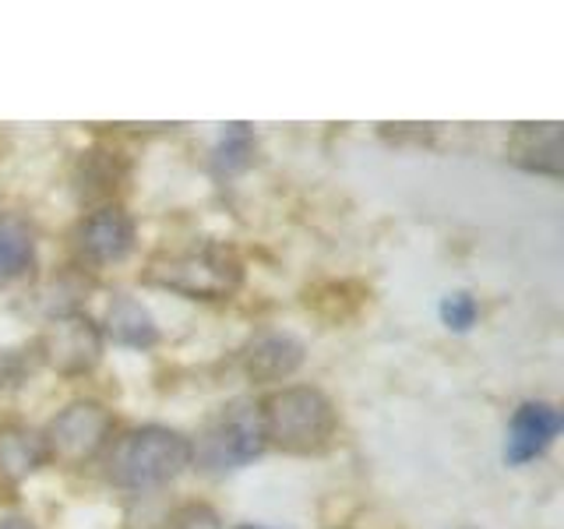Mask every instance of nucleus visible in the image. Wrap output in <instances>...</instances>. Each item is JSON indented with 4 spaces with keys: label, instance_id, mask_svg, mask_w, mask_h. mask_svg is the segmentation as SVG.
<instances>
[{
    "label": "nucleus",
    "instance_id": "obj_1",
    "mask_svg": "<svg viewBox=\"0 0 564 529\" xmlns=\"http://www.w3.org/2000/svg\"><path fill=\"white\" fill-rule=\"evenodd\" d=\"M264 441L286 455H322L335 431H339V413L332 399L314 385H286L258 402Z\"/></svg>",
    "mask_w": 564,
    "mask_h": 529
},
{
    "label": "nucleus",
    "instance_id": "obj_2",
    "mask_svg": "<svg viewBox=\"0 0 564 529\" xmlns=\"http://www.w3.org/2000/svg\"><path fill=\"white\" fill-rule=\"evenodd\" d=\"M194 441L163 423L123 434L106 455V476L123 490H152L176 481L194 463Z\"/></svg>",
    "mask_w": 564,
    "mask_h": 529
},
{
    "label": "nucleus",
    "instance_id": "obj_3",
    "mask_svg": "<svg viewBox=\"0 0 564 529\" xmlns=\"http://www.w3.org/2000/svg\"><path fill=\"white\" fill-rule=\"evenodd\" d=\"M145 282L187 300H229L243 287V261L234 247L205 240L187 251L152 258Z\"/></svg>",
    "mask_w": 564,
    "mask_h": 529
},
{
    "label": "nucleus",
    "instance_id": "obj_4",
    "mask_svg": "<svg viewBox=\"0 0 564 529\" xmlns=\"http://www.w3.org/2000/svg\"><path fill=\"white\" fill-rule=\"evenodd\" d=\"M194 449V458L198 466L208 473H226V469H240L247 463L269 449L264 441V423H261V410L251 399H237L219 410V417L202 431L198 445Z\"/></svg>",
    "mask_w": 564,
    "mask_h": 529
},
{
    "label": "nucleus",
    "instance_id": "obj_5",
    "mask_svg": "<svg viewBox=\"0 0 564 529\" xmlns=\"http://www.w3.org/2000/svg\"><path fill=\"white\" fill-rule=\"evenodd\" d=\"M110 441H113V413L96 399L67 402L43 431L46 463H57L64 469H78L85 463H93Z\"/></svg>",
    "mask_w": 564,
    "mask_h": 529
},
{
    "label": "nucleus",
    "instance_id": "obj_6",
    "mask_svg": "<svg viewBox=\"0 0 564 529\" xmlns=\"http://www.w3.org/2000/svg\"><path fill=\"white\" fill-rule=\"evenodd\" d=\"M102 328L88 317L85 311H70L50 317V325L43 328L35 353L40 360L61 378H82L93 375L102 360Z\"/></svg>",
    "mask_w": 564,
    "mask_h": 529
},
{
    "label": "nucleus",
    "instance_id": "obj_7",
    "mask_svg": "<svg viewBox=\"0 0 564 529\" xmlns=\"http://www.w3.org/2000/svg\"><path fill=\"white\" fill-rule=\"evenodd\" d=\"M134 237H138V229H134L131 212L117 202L93 208L88 216H82L75 229L78 255L88 264H120L134 251Z\"/></svg>",
    "mask_w": 564,
    "mask_h": 529
},
{
    "label": "nucleus",
    "instance_id": "obj_8",
    "mask_svg": "<svg viewBox=\"0 0 564 529\" xmlns=\"http://www.w3.org/2000/svg\"><path fill=\"white\" fill-rule=\"evenodd\" d=\"M561 423L564 420H561V410L554 402H543V399L522 402L508 420L505 463L508 466H525V463H533V458H540L557 441Z\"/></svg>",
    "mask_w": 564,
    "mask_h": 529
},
{
    "label": "nucleus",
    "instance_id": "obj_9",
    "mask_svg": "<svg viewBox=\"0 0 564 529\" xmlns=\"http://www.w3.org/2000/svg\"><path fill=\"white\" fill-rule=\"evenodd\" d=\"M307 360V349L304 343L296 339L290 332H258L251 343L243 346L240 353V367L247 381L254 385H279V381H290L300 367Z\"/></svg>",
    "mask_w": 564,
    "mask_h": 529
},
{
    "label": "nucleus",
    "instance_id": "obj_10",
    "mask_svg": "<svg viewBox=\"0 0 564 529\" xmlns=\"http://www.w3.org/2000/svg\"><path fill=\"white\" fill-rule=\"evenodd\" d=\"M43 466V434H35L25 423H0V498H14L18 487Z\"/></svg>",
    "mask_w": 564,
    "mask_h": 529
},
{
    "label": "nucleus",
    "instance_id": "obj_11",
    "mask_svg": "<svg viewBox=\"0 0 564 529\" xmlns=\"http://www.w3.org/2000/svg\"><path fill=\"white\" fill-rule=\"evenodd\" d=\"M508 159L529 173L561 176L564 170V141L557 123H519L508 141Z\"/></svg>",
    "mask_w": 564,
    "mask_h": 529
},
{
    "label": "nucleus",
    "instance_id": "obj_12",
    "mask_svg": "<svg viewBox=\"0 0 564 529\" xmlns=\"http://www.w3.org/2000/svg\"><path fill=\"white\" fill-rule=\"evenodd\" d=\"M99 328H102V339H110L123 349H152L159 343V325L152 311L131 293H117L110 304H106V317Z\"/></svg>",
    "mask_w": 564,
    "mask_h": 529
},
{
    "label": "nucleus",
    "instance_id": "obj_13",
    "mask_svg": "<svg viewBox=\"0 0 564 529\" xmlns=\"http://www.w3.org/2000/svg\"><path fill=\"white\" fill-rule=\"evenodd\" d=\"M128 173V163L110 152V149H88L82 152L78 166H75V191L82 205H110L113 194Z\"/></svg>",
    "mask_w": 564,
    "mask_h": 529
},
{
    "label": "nucleus",
    "instance_id": "obj_14",
    "mask_svg": "<svg viewBox=\"0 0 564 529\" xmlns=\"http://www.w3.org/2000/svg\"><path fill=\"white\" fill-rule=\"evenodd\" d=\"M35 269V237L18 216L0 219V287L25 279Z\"/></svg>",
    "mask_w": 564,
    "mask_h": 529
},
{
    "label": "nucleus",
    "instance_id": "obj_15",
    "mask_svg": "<svg viewBox=\"0 0 564 529\" xmlns=\"http://www.w3.org/2000/svg\"><path fill=\"white\" fill-rule=\"evenodd\" d=\"M254 134L247 123H229L223 131L216 152H212V166H216L219 176H234L240 170H247L254 163Z\"/></svg>",
    "mask_w": 564,
    "mask_h": 529
},
{
    "label": "nucleus",
    "instance_id": "obj_16",
    "mask_svg": "<svg viewBox=\"0 0 564 529\" xmlns=\"http://www.w3.org/2000/svg\"><path fill=\"white\" fill-rule=\"evenodd\" d=\"M441 322H445L448 332H469L476 325V317H480V304H476V296L466 293V290H455L441 300Z\"/></svg>",
    "mask_w": 564,
    "mask_h": 529
},
{
    "label": "nucleus",
    "instance_id": "obj_17",
    "mask_svg": "<svg viewBox=\"0 0 564 529\" xmlns=\"http://www.w3.org/2000/svg\"><path fill=\"white\" fill-rule=\"evenodd\" d=\"M170 529H226L219 511L205 505V501H187L184 508H176V516L170 522Z\"/></svg>",
    "mask_w": 564,
    "mask_h": 529
},
{
    "label": "nucleus",
    "instance_id": "obj_18",
    "mask_svg": "<svg viewBox=\"0 0 564 529\" xmlns=\"http://www.w3.org/2000/svg\"><path fill=\"white\" fill-rule=\"evenodd\" d=\"M0 529H35L29 519H0Z\"/></svg>",
    "mask_w": 564,
    "mask_h": 529
},
{
    "label": "nucleus",
    "instance_id": "obj_19",
    "mask_svg": "<svg viewBox=\"0 0 564 529\" xmlns=\"http://www.w3.org/2000/svg\"><path fill=\"white\" fill-rule=\"evenodd\" d=\"M237 529H272V526H254V522H243V526H237Z\"/></svg>",
    "mask_w": 564,
    "mask_h": 529
}]
</instances>
